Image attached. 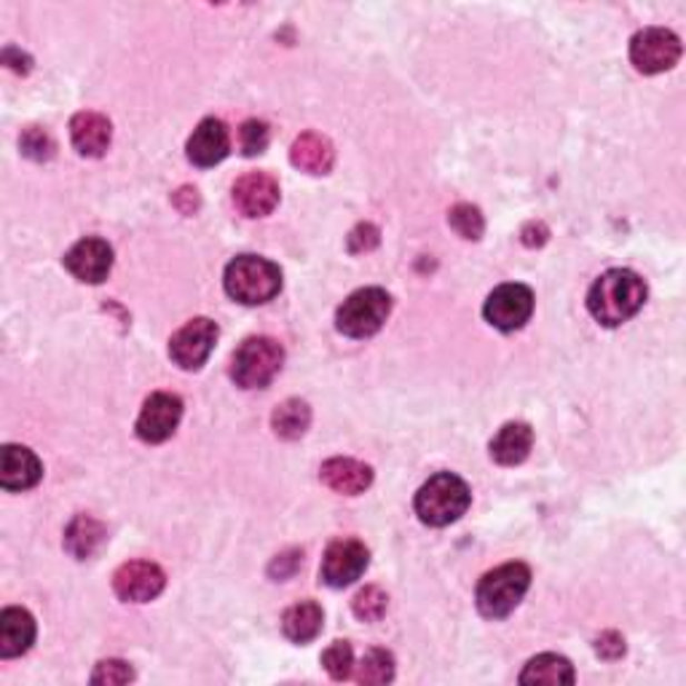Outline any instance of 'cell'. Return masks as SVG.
<instances>
[{"label":"cell","instance_id":"6da1fadb","mask_svg":"<svg viewBox=\"0 0 686 686\" xmlns=\"http://www.w3.org/2000/svg\"><path fill=\"white\" fill-rule=\"evenodd\" d=\"M646 300V285L636 271L612 269L600 274L587 292V309L604 328H619L642 311Z\"/></svg>","mask_w":686,"mask_h":686},{"label":"cell","instance_id":"7a4b0ae2","mask_svg":"<svg viewBox=\"0 0 686 686\" xmlns=\"http://www.w3.org/2000/svg\"><path fill=\"white\" fill-rule=\"evenodd\" d=\"M226 292L245 306L269 304L282 290V271L271 260L258 255H241L226 269Z\"/></svg>","mask_w":686,"mask_h":686},{"label":"cell","instance_id":"3957f363","mask_svg":"<svg viewBox=\"0 0 686 686\" xmlns=\"http://www.w3.org/2000/svg\"><path fill=\"white\" fill-rule=\"evenodd\" d=\"M469 501H473V494L467 483L454 473H440L418 488L416 515L427 526L443 528L459 520L467 513Z\"/></svg>","mask_w":686,"mask_h":686},{"label":"cell","instance_id":"277c9868","mask_svg":"<svg viewBox=\"0 0 686 686\" xmlns=\"http://www.w3.org/2000/svg\"><path fill=\"white\" fill-rule=\"evenodd\" d=\"M285 365L282 344L269 336L247 338L245 344L233 351L231 359V378L241 389H264L279 376Z\"/></svg>","mask_w":686,"mask_h":686},{"label":"cell","instance_id":"5b68a950","mask_svg":"<svg viewBox=\"0 0 686 686\" xmlns=\"http://www.w3.org/2000/svg\"><path fill=\"white\" fill-rule=\"evenodd\" d=\"M531 585V571L526 564H505L488 571L478 585V609L483 617L501 619L515 612Z\"/></svg>","mask_w":686,"mask_h":686},{"label":"cell","instance_id":"8992f818","mask_svg":"<svg viewBox=\"0 0 686 686\" xmlns=\"http://www.w3.org/2000/svg\"><path fill=\"white\" fill-rule=\"evenodd\" d=\"M389 311V292L381 290V287H365V290L351 292L344 300V306L336 314V328L349 338H370L384 328Z\"/></svg>","mask_w":686,"mask_h":686},{"label":"cell","instance_id":"52a82bcc","mask_svg":"<svg viewBox=\"0 0 686 686\" xmlns=\"http://www.w3.org/2000/svg\"><path fill=\"white\" fill-rule=\"evenodd\" d=\"M682 57V41L665 28H646L630 41V62L638 73L657 76L670 70Z\"/></svg>","mask_w":686,"mask_h":686},{"label":"cell","instance_id":"ba28073f","mask_svg":"<svg viewBox=\"0 0 686 686\" xmlns=\"http://www.w3.org/2000/svg\"><path fill=\"white\" fill-rule=\"evenodd\" d=\"M215 341H218V325L207 317H196L175 332L169 341V357L182 370H199L212 355Z\"/></svg>","mask_w":686,"mask_h":686},{"label":"cell","instance_id":"9c48e42d","mask_svg":"<svg viewBox=\"0 0 686 686\" xmlns=\"http://www.w3.org/2000/svg\"><path fill=\"white\" fill-rule=\"evenodd\" d=\"M488 325L496 330H520L523 325L531 319L534 314V292L526 285H501L488 296L486 306H483Z\"/></svg>","mask_w":686,"mask_h":686},{"label":"cell","instance_id":"30bf717a","mask_svg":"<svg viewBox=\"0 0 686 686\" xmlns=\"http://www.w3.org/2000/svg\"><path fill=\"white\" fill-rule=\"evenodd\" d=\"M370 564L368 547L359 539H336L325 550L322 583L330 587H346L357 583Z\"/></svg>","mask_w":686,"mask_h":686},{"label":"cell","instance_id":"8fae6325","mask_svg":"<svg viewBox=\"0 0 686 686\" xmlns=\"http://www.w3.org/2000/svg\"><path fill=\"white\" fill-rule=\"evenodd\" d=\"M182 418V400L169 391H156L142 405L137 418V437L146 443H165L175 435Z\"/></svg>","mask_w":686,"mask_h":686},{"label":"cell","instance_id":"7c38bea8","mask_svg":"<svg viewBox=\"0 0 686 686\" xmlns=\"http://www.w3.org/2000/svg\"><path fill=\"white\" fill-rule=\"evenodd\" d=\"M167 577L159 566L150 560H129L113 574V590L129 604H148L165 590Z\"/></svg>","mask_w":686,"mask_h":686},{"label":"cell","instance_id":"4fadbf2b","mask_svg":"<svg viewBox=\"0 0 686 686\" xmlns=\"http://www.w3.org/2000/svg\"><path fill=\"white\" fill-rule=\"evenodd\" d=\"M64 269L73 274L78 282L100 285L113 269V250L105 239H81L64 255Z\"/></svg>","mask_w":686,"mask_h":686},{"label":"cell","instance_id":"5bb4252c","mask_svg":"<svg viewBox=\"0 0 686 686\" xmlns=\"http://www.w3.org/2000/svg\"><path fill=\"white\" fill-rule=\"evenodd\" d=\"M233 205L245 218H266L279 205V182L269 172H247L233 182Z\"/></svg>","mask_w":686,"mask_h":686},{"label":"cell","instance_id":"9a60e30c","mask_svg":"<svg viewBox=\"0 0 686 686\" xmlns=\"http://www.w3.org/2000/svg\"><path fill=\"white\" fill-rule=\"evenodd\" d=\"M228 148H231V140H228L226 123L218 119H205L188 140V159L196 167H215L226 159Z\"/></svg>","mask_w":686,"mask_h":686},{"label":"cell","instance_id":"2e32d148","mask_svg":"<svg viewBox=\"0 0 686 686\" xmlns=\"http://www.w3.org/2000/svg\"><path fill=\"white\" fill-rule=\"evenodd\" d=\"M70 140H73V148L81 156L100 159L108 150L110 140H113V127H110V121L102 113L83 110V113H76L73 121H70Z\"/></svg>","mask_w":686,"mask_h":686},{"label":"cell","instance_id":"e0dca14e","mask_svg":"<svg viewBox=\"0 0 686 686\" xmlns=\"http://www.w3.org/2000/svg\"><path fill=\"white\" fill-rule=\"evenodd\" d=\"M43 469L38 456L30 448L6 446L0 454V486L6 491H24L41 480Z\"/></svg>","mask_w":686,"mask_h":686},{"label":"cell","instance_id":"ac0fdd59","mask_svg":"<svg viewBox=\"0 0 686 686\" xmlns=\"http://www.w3.org/2000/svg\"><path fill=\"white\" fill-rule=\"evenodd\" d=\"M319 480H322L330 491L344 496H357L362 494L365 488H370V483H374V469L357 459H341V456H338V459L322 464V469H319Z\"/></svg>","mask_w":686,"mask_h":686},{"label":"cell","instance_id":"d6986e66","mask_svg":"<svg viewBox=\"0 0 686 686\" xmlns=\"http://www.w3.org/2000/svg\"><path fill=\"white\" fill-rule=\"evenodd\" d=\"M36 642V619L30 612L17 609H3L0 614V657L11 659L24 655Z\"/></svg>","mask_w":686,"mask_h":686},{"label":"cell","instance_id":"ffe728a7","mask_svg":"<svg viewBox=\"0 0 686 686\" xmlns=\"http://www.w3.org/2000/svg\"><path fill=\"white\" fill-rule=\"evenodd\" d=\"M290 161L306 175H328L336 165V150H332L328 137L306 132L292 142Z\"/></svg>","mask_w":686,"mask_h":686},{"label":"cell","instance_id":"44dd1931","mask_svg":"<svg viewBox=\"0 0 686 686\" xmlns=\"http://www.w3.org/2000/svg\"><path fill=\"white\" fill-rule=\"evenodd\" d=\"M534 446V433L528 424L523 421H509L496 433L491 440V459L501 467H515L528 459Z\"/></svg>","mask_w":686,"mask_h":686},{"label":"cell","instance_id":"7402d4cb","mask_svg":"<svg viewBox=\"0 0 686 686\" xmlns=\"http://www.w3.org/2000/svg\"><path fill=\"white\" fill-rule=\"evenodd\" d=\"M325 614L322 606L314 600H300V604L290 606L282 617V630L292 644H309L322 633Z\"/></svg>","mask_w":686,"mask_h":686},{"label":"cell","instance_id":"603a6c76","mask_svg":"<svg viewBox=\"0 0 686 686\" xmlns=\"http://www.w3.org/2000/svg\"><path fill=\"white\" fill-rule=\"evenodd\" d=\"M105 537H108V531H105L100 520L91 518V515H76L70 520L68 531H64V550L78 560H87L100 550Z\"/></svg>","mask_w":686,"mask_h":686},{"label":"cell","instance_id":"cb8c5ba5","mask_svg":"<svg viewBox=\"0 0 686 686\" xmlns=\"http://www.w3.org/2000/svg\"><path fill=\"white\" fill-rule=\"evenodd\" d=\"M520 684H574V668L560 655H539L520 673Z\"/></svg>","mask_w":686,"mask_h":686},{"label":"cell","instance_id":"d4e9b609","mask_svg":"<svg viewBox=\"0 0 686 686\" xmlns=\"http://www.w3.org/2000/svg\"><path fill=\"white\" fill-rule=\"evenodd\" d=\"M309 424L311 408L304 400H285L271 416L274 433H277V437H282V440H298V437L309 429Z\"/></svg>","mask_w":686,"mask_h":686},{"label":"cell","instance_id":"484cf974","mask_svg":"<svg viewBox=\"0 0 686 686\" xmlns=\"http://www.w3.org/2000/svg\"><path fill=\"white\" fill-rule=\"evenodd\" d=\"M395 678V657L387 649H370L357 670L359 684H387Z\"/></svg>","mask_w":686,"mask_h":686},{"label":"cell","instance_id":"4316f807","mask_svg":"<svg viewBox=\"0 0 686 686\" xmlns=\"http://www.w3.org/2000/svg\"><path fill=\"white\" fill-rule=\"evenodd\" d=\"M387 606H389L387 593L376 585L362 587V590L355 596V600H351V609H355L357 619H362V623H378V619L387 614Z\"/></svg>","mask_w":686,"mask_h":686},{"label":"cell","instance_id":"83f0119b","mask_svg":"<svg viewBox=\"0 0 686 686\" xmlns=\"http://www.w3.org/2000/svg\"><path fill=\"white\" fill-rule=\"evenodd\" d=\"M448 223L461 239H469V241H478L483 237V231H486V220H483L480 209L473 205H456L454 209H450Z\"/></svg>","mask_w":686,"mask_h":686},{"label":"cell","instance_id":"f1b7e54d","mask_svg":"<svg viewBox=\"0 0 686 686\" xmlns=\"http://www.w3.org/2000/svg\"><path fill=\"white\" fill-rule=\"evenodd\" d=\"M322 665L325 670L330 673V678H336V682L349 678L351 668H355V652H351V644L336 642L332 646H328L322 655Z\"/></svg>","mask_w":686,"mask_h":686},{"label":"cell","instance_id":"f546056e","mask_svg":"<svg viewBox=\"0 0 686 686\" xmlns=\"http://www.w3.org/2000/svg\"><path fill=\"white\" fill-rule=\"evenodd\" d=\"M19 146H22V153L32 161H49L57 150L54 140H51V135L43 132L41 127L24 129V135L19 137Z\"/></svg>","mask_w":686,"mask_h":686},{"label":"cell","instance_id":"4dcf8cb0","mask_svg":"<svg viewBox=\"0 0 686 686\" xmlns=\"http://www.w3.org/2000/svg\"><path fill=\"white\" fill-rule=\"evenodd\" d=\"M239 146L245 156H258L264 153L269 146V127L264 121H245L239 129Z\"/></svg>","mask_w":686,"mask_h":686},{"label":"cell","instance_id":"1f68e13d","mask_svg":"<svg viewBox=\"0 0 686 686\" xmlns=\"http://www.w3.org/2000/svg\"><path fill=\"white\" fill-rule=\"evenodd\" d=\"M95 684H129L135 682V670L123 659H102L97 670L91 673Z\"/></svg>","mask_w":686,"mask_h":686},{"label":"cell","instance_id":"d6a6232c","mask_svg":"<svg viewBox=\"0 0 686 686\" xmlns=\"http://www.w3.org/2000/svg\"><path fill=\"white\" fill-rule=\"evenodd\" d=\"M378 241H381V233H378V228L374 223H359L355 231L349 233V250L355 255L368 252L378 247Z\"/></svg>","mask_w":686,"mask_h":686},{"label":"cell","instance_id":"836d02e7","mask_svg":"<svg viewBox=\"0 0 686 686\" xmlns=\"http://www.w3.org/2000/svg\"><path fill=\"white\" fill-rule=\"evenodd\" d=\"M596 655L600 659H619L625 655V638L617 630H606L596 638Z\"/></svg>","mask_w":686,"mask_h":686},{"label":"cell","instance_id":"e575fe53","mask_svg":"<svg viewBox=\"0 0 686 686\" xmlns=\"http://www.w3.org/2000/svg\"><path fill=\"white\" fill-rule=\"evenodd\" d=\"M172 201L182 215H193L196 209H199V191H196V188H191V186H186V188H180L178 193H175Z\"/></svg>","mask_w":686,"mask_h":686},{"label":"cell","instance_id":"d590c367","mask_svg":"<svg viewBox=\"0 0 686 686\" xmlns=\"http://www.w3.org/2000/svg\"><path fill=\"white\" fill-rule=\"evenodd\" d=\"M547 239H550V228L545 223H528L523 228V245L526 247H541Z\"/></svg>","mask_w":686,"mask_h":686}]
</instances>
